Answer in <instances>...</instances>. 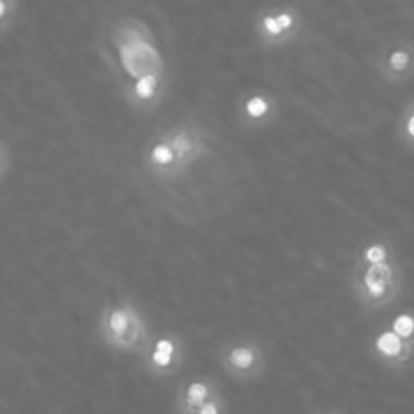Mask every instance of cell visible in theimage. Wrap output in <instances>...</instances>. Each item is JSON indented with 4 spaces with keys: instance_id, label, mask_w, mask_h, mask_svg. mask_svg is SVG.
Here are the masks:
<instances>
[{
    "instance_id": "cell-1",
    "label": "cell",
    "mask_w": 414,
    "mask_h": 414,
    "mask_svg": "<svg viewBox=\"0 0 414 414\" xmlns=\"http://www.w3.org/2000/svg\"><path fill=\"white\" fill-rule=\"evenodd\" d=\"M210 154L207 130L194 122L174 124L148 141L141 168L158 182H176L192 172Z\"/></svg>"
},
{
    "instance_id": "cell-2",
    "label": "cell",
    "mask_w": 414,
    "mask_h": 414,
    "mask_svg": "<svg viewBox=\"0 0 414 414\" xmlns=\"http://www.w3.org/2000/svg\"><path fill=\"white\" fill-rule=\"evenodd\" d=\"M100 338L119 354H146L152 344L148 319L132 299L107 303L100 315Z\"/></svg>"
},
{
    "instance_id": "cell-3",
    "label": "cell",
    "mask_w": 414,
    "mask_h": 414,
    "mask_svg": "<svg viewBox=\"0 0 414 414\" xmlns=\"http://www.w3.org/2000/svg\"><path fill=\"white\" fill-rule=\"evenodd\" d=\"M352 291L364 310L376 311L388 306L400 291V269L396 261L386 263H354Z\"/></svg>"
},
{
    "instance_id": "cell-4",
    "label": "cell",
    "mask_w": 414,
    "mask_h": 414,
    "mask_svg": "<svg viewBox=\"0 0 414 414\" xmlns=\"http://www.w3.org/2000/svg\"><path fill=\"white\" fill-rule=\"evenodd\" d=\"M222 370L237 380L259 378L267 368V356L263 345L255 340L242 338L225 344L218 352Z\"/></svg>"
},
{
    "instance_id": "cell-5",
    "label": "cell",
    "mask_w": 414,
    "mask_h": 414,
    "mask_svg": "<svg viewBox=\"0 0 414 414\" xmlns=\"http://www.w3.org/2000/svg\"><path fill=\"white\" fill-rule=\"evenodd\" d=\"M257 41L263 49H281L295 43L301 33V16L295 8L263 10L255 21Z\"/></svg>"
},
{
    "instance_id": "cell-6",
    "label": "cell",
    "mask_w": 414,
    "mask_h": 414,
    "mask_svg": "<svg viewBox=\"0 0 414 414\" xmlns=\"http://www.w3.org/2000/svg\"><path fill=\"white\" fill-rule=\"evenodd\" d=\"M184 344L176 334H164L154 340L143 354L146 372L158 378H166L176 374L184 364Z\"/></svg>"
},
{
    "instance_id": "cell-7",
    "label": "cell",
    "mask_w": 414,
    "mask_h": 414,
    "mask_svg": "<svg viewBox=\"0 0 414 414\" xmlns=\"http://www.w3.org/2000/svg\"><path fill=\"white\" fill-rule=\"evenodd\" d=\"M166 93V73L164 69H152L132 77L126 85V102L132 109L150 113L156 111Z\"/></svg>"
},
{
    "instance_id": "cell-8",
    "label": "cell",
    "mask_w": 414,
    "mask_h": 414,
    "mask_svg": "<svg viewBox=\"0 0 414 414\" xmlns=\"http://www.w3.org/2000/svg\"><path fill=\"white\" fill-rule=\"evenodd\" d=\"M370 349L374 354V358L382 362L388 368H400L404 366L414 352V342L404 340L402 336H398L390 325L378 330L372 340H370Z\"/></svg>"
},
{
    "instance_id": "cell-9",
    "label": "cell",
    "mask_w": 414,
    "mask_h": 414,
    "mask_svg": "<svg viewBox=\"0 0 414 414\" xmlns=\"http://www.w3.org/2000/svg\"><path fill=\"white\" fill-rule=\"evenodd\" d=\"M275 117L277 102L267 91H249L239 104V122L244 128L259 130L273 124Z\"/></svg>"
},
{
    "instance_id": "cell-10",
    "label": "cell",
    "mask_w": 414,
    "mask_h": 414,
    "mask_svg": "<svg viewBox=\"0 0 414 414\" xmlns=\"http://www.w3.org/2000/svg\"><path fill=\"white\" fill-rule=\"evenodd\" d=\"M220 396V388L216 380L198 376L188 380L178 388L176 394V411L182 414H198V411L207 404L208 400Z\"/></svg>"
},
{
    "instance_id": "cell-11",
    "label": "cell",
    "mask_w": 414,
    "mask_h": 414,
    "mask_svg": "<svg viewBox=\"0 0 414 414\" xmlns=\"http://www.w3.org/2000/svg\"><path fill=\"white\" fill-rule=\"evenodd\" d=\"M376 69L388 83H400L414 69V51L404 43L390 45L378 55Z\"/></svg>"
},
{
    "instance_id": "cell-12",
    "label": "cell",
    "mask_w": 414,
    "mask_h": 414,
    "mask_svg": "<svg viewBox=\"0 0 414 414\" xmlns=\"http://www.w3.org/2000/svg\"><path fill=\"white\" fill-rule=\"evenodd\" d=\"M394 259V253H392V246L386 241H372L368 242L366 246H362L358 251V257L356 261L360 263H386V261H392Z\"/></svg>"
},
{
    "instance_id": "cell-13",
    "label": "cell",
    "mask_w": 414,
    "mask_h": 414,
    "mask_svg": "<svg viewBox=\"0 0 414 414\" xmlns=\"http://www.w3.org/2000/svg\"><path fill=\"white\" fill-rule=\"evenodd\" d=\"M390 327H392L398 336H402L404 340L414 342V313H409V311L398 313V315L390 321Z\"/></svg>"
},
{
    "instance_id": "cell-14",
    "label": "cell",
    "mask_w": 414,
    "mask_h": 414,
    "mask_svg": "<svg viewBox=\"0 0 414 414\" xmlns=\"http://www.w3.org/2000/svg\"><path fill=\"white\" fill-rule=\"evenodd\" d=\"M400 136H402L404 143L414 146V104L409 105V109L400 122Z\"/></svg>"
}]
</instances>
